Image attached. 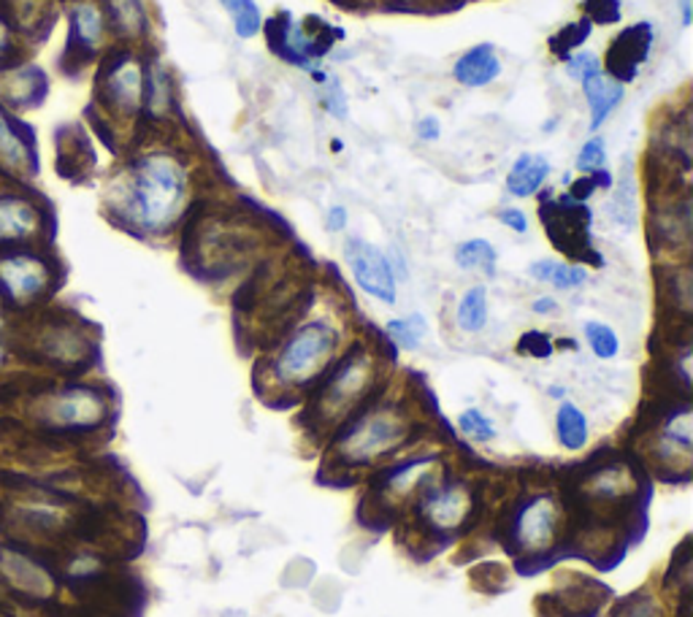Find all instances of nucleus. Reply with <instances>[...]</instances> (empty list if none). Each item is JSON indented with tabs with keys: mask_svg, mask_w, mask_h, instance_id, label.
Returning a JSON list of instances; mask_svg holds the SVG:
<instances>
[{
	"mask_svg": "<svg viewBox=\"0 0 693 617\" xmlns=\"http://www.w3.org/2000/svg\"><path fill=\"white\" fill-rule=\"evenodd\" d=\"M52 287V268L41 255L11 250L0 255V298L9 307L25 309L46 296Z\"/></svg>",
	"mask_w": 693,
	"mask_h": 617,
	"instance_id": "39448f33",
	"label": "nucleus"
},
{
	"mask_svg": "<svg viewBox=\"0 0 693 617\" xmlns=\"http://www.w3.org/2000/svg\"><path fill=\"white\" fill-rule=\"evenodd\" d=\"M528 274L539 282H550V285L558 287V290H574V287L585 285V279H588L585 268L566 266V263H558V261L531 263V266H528Z\"/></svg>",
	"mask_w": 693,
	"mask_h": 617,
	"instance_id": "5701e85b",
	"label": "nucleus"
},
{
	"mask_svg": "<svg viewBox=\"0 0 693 617\" xmlns=\"http://www.w3.org/2000/svg\"><path fill=\"white\" fill-rule=\"evenodd\" d=\"M326 222H328V231H344L346 228V209L344 206H331V211L326 214Z\"/></svg>",
	"mask_w": 693,
	"mask_h": 617,
	"instance_id": "4c0bfd02",
	"label": "nucleus"
},
{
	"mask_svg": "<svg viewBox=\"0 0 693 617\" xmlns=\"http://www.w3.org/2000/svg\"><path fill=\"white\" fill-rule=\"evenodd\" d=\"M407 433L409 426L398 411L374 409L346 428L337 442V455L339 461L350 463V466H363V463L377 461L380 455L402 444Z\"/></svg>",
	"mask_w": 693,
	"mask_h": 617,
	"instance_id": "f03ea898",
	"label": "nucleus"
},
{
	"mask_svg": "<svg viewBox=\"0 0 693 617\" xmlns=\"http://www.w3.org/2000/svg\"><path fill=\"white\" fill-rule=\"evenodd\" d=\"M548 174H550L548 157L531 155V152H526V155H520L518 161L513 163V168H509L507 190L513 192L515 198L534 196V192L542 187V181L548 179Z\"/></svg>",
	"mask_w": 693,
	"mask_h": 617,
	"instance_id": "aec40b11",
	"label": "nucleus"
},
{
	"mask_svg": "<svg viewBox=\"0 0 693 617\" xmlns=\"http://www.w3.org/2000/svg\"><path fill=\"white\" fill-rule=\"evenodd\" d=\"M14 27H11L9 16L0 14V66H9L11 55H14Z\"/></svg>",
	"mask_w": 693,
	"mask_h": 617,
	"instance_id": "f704fd0d",
	"label": "nucleus"
},
{
	"mask_svg": "<svg viewBox=\"0 0 693 617\" xmlns=\"http://www.w3.org/2000/svg\"><path fill=\"white\" fill-rule=\"evenodd\" d=\"M106 411H109V404H106L103 393L90 385L63 387V390L41 398L35 407L38 420L57 431H90L106 420Z\"/></svg>",
	"mask_w": 693,
	"mask_h": 617,
	"instance_id": "20e7f679",
	"label": "nucleus"
},
{
	"mask_svg": "<svg viewBox=\"0 0 693 617\" xmlns=\"http://www.w3.org/2000/svg\"><path fill=\"white\" fill-rule=\"evenodd\" d=\"M44 228V211L22 192H0V246L33 241Z\"/></svg>",
	"mask_w": 693,
	"mask_h": 617,
	"instance_id": "f8f14e48",
	"label": "nucleus"
},
{
	"mask_svg": "<svg viewBox=\"0 0 693 617\" xmlns=\"http://www.w3.org/2000/svg\"><path fill=\"white\" fill-rule=\"evenodd\" d=\"M566 70L572 79L585 81L591 76L602 74V63H598V57L593 52H578V55L566 57Z\"/></svg>",
	"mask_w": 693,
	"mask_h": 617,
	"instance_id": "2f4dec72",
	"label": "nucleus"
},
{
	"mask_svg": "<svg viewBox=\"0 0 693 617\" xmlns=\"http://www.w3.org/2000/svg\"><path fill=\"white\" fill-rule=\"evenodd\" d=\"M333 346H337V331L328 322H309L282 346L274 361V374L282 385H304L331 361Z\"/></svg>",
	"mask_w": 693,
	"mask_h": 617,
	"instance_id": "7ed1b4c3",
	"label": "nucleus"
},
{
	"mask_svg": "<svg viewBox=\"0 0 693 617\" xmlns=\"http://www.w3.org/2000/svg\"><path fill=\"white\" fill-rule=\"evenodd\" d=\"M120 211L141 231H166L179 217L187 192V176L166 152L133 163L120 185Z\"/></svg>",
	"mask_w": 693,
	"mask_h": 617,
	"instance_id": "f257e3e1",
	"label": "nucleus"
},
{
	"mask_svg": "<svg viewBox=\"0 0 693 617\" xmlns=\"http://www.w3.org/2000/svg\"><path fill=\"white\" fill-rule=\"evenodd\" d=\"M38 350L50 357L52 363L70 366L79 363L87 352V342L68 326H50L38 339Z\"/></svg>",
	"mask_w": 693,
	"mask_h": 617,
	"instance_id": "6ab92c4d",
	"label": "nucleus"
},
{
	"mask_svg": "<svg viewBox=\"0 0 693 617\" xmlns=\"http://www.w3.org/2000/svg\"><path fill=\"white\" fill-rule=\"evenodd\" d=\"M417 136H420L422 141L439 139V120H437V117H426V120L417 122Z\"/></svg>",
	"mask_w": 693,
	"mask_h": 617,
	"instance_id": "58836bf2",
	"label": "nucleus"
},
{
	"mask_svg": "<svg viewBox=\"0 0 693 617\" xmlns=\"http://www.w3.org/2000/svg\"><path fill=\"white\" fill-rule=\"evenodd\" d=\"M588 33H591L588 20L578 22V25H569L566 31L558 35V38H553V49H558V55L561 57H569V52H572L574 46L583 44V41L588 38Z\"/></svg>",
	"mask_w": 693,
	"mask_h": 617,
	"instance_id": "473e14b6",
	"label": "nucleus"
},
{
	"mask_svg": "<svg viewBox=\"0 0 693 617\" xmlns=\"http://www.w3.org/2000/svg\"><path fill=\"white\" fill-rule=\"evenodd\" d=\"M369 382H372V368H369L366 357L352 355L350 361H344L342 368L333 374V379L328 382L320 396L322 426H326V420H339L344 409H350L363 396Z\"/></svg>",
	"mask_w": 693,
	"mask_h": 617,
	"instance_id": "9d476101",
	"label": "nucleus"
},
{
	"mask_svg": "<svg viewBox=\"0 0 693 617\" xmlns=\"http://www.w3.org/2000/svg\"><path fill=\"white\" fill-rule=\"evenodd\" d=\"M458 428H461L466 437L477 439V442H491V439L496 437V428H493V422L487 420L480 409L463 411V415L458 417Z\"/></svg>",
	"mask_w": 693,
	"mask_h": 617,
	"instance_id": "c85d7f7f",
	"label": "nucleus"
},
{
	"mask_svg": "<svg viewBox=\"0 0 693 617\" xmlns=\"http://www.w3.org/2000/svg\"><path fill=\"white\" fill-rule=\"evenodd\" d=\"M580 85H583L585 101H588L591 131H598L607 122V117L615 111V106L620 103V98H624V85L604 74V70L591 76V79L580 81Z\"/></svg>",
	"mask_w": 693,
	"mask_h": 617,
	"instance_id": "a211bd4d",
	"label": "nucleus"
},
{
	"mask_svg": "<svg viewBox=\"0 0 693 617\" xmlns=\"http://www.w3.org/2000/svg\"><path fill=\"white\" fill-rule=\"evenodd\" d=\"M455 320L461 331H466V333L483 331L487 322V290L483 285L472 287V290L461 298V304H458V311H455Z\"/></svg>",
	"mask_w": 693,
	"mask_h": 617,
	"instance_id": "b1692460",
	"label": "nucleus"
},
{
	"mask_svg": "<svg viewBox=\"0 0 693 617\" xmlns=\"http://www.w3.org/2000/svg\"><path fill=\"white\" fill-rule=\"evenodd\" d=\"M220 3H222V9L231 14L233 31H237L239 38L250 41L261 33L263 16L255 0H220Z\"/></svg>",
	"mask_w": 693,
	"mask_h": 617,
	"instance_id": "a878e982",
	"label": "nucleus"
},
{
	"mask_svg": "<svg viewBox=\"0 0 693 617\" xmlns=\"http://www.w3.org/2000/svg\"><path fill=\"white\" fill-rule=\"evenodd\" d=\"M574 166H578V172L583 176H588L593 172H602V168L607 166V150H604V141L602 139L585 141Z\"/></svg>",
	"mask_w": 693,
	"mask_h": 617,
	"instance_id": "7c9ffc66",
	"label": "nucleus"
},
{
	"mask_svg": "<svg viewBox=\"0 0 693 617\" xmlns=\"http://www.w3.org/2000/svg\"><path fill=\"white\" fill-rule=\"evenodd\" d=\"M683 25H691V0H683Z\"/></svg>",
	"mask_w": 693,
	"mask_h": 617,
	"instance_id": "a19ab883",
	"label": "nucleus"
},
{
	"mask_svg": "<svg viewBox=\"0 0 693 617\" xmlns=\"http://www.w3.org/2000/svg\"><path fill=\"white\" fill-rule=\"evenodd\" d=\"M650 46H653V25L650 22H637V25L626 27L607 52V76H613L620 85L631 81L639 66L648 60Z\"/></svg>",
	"mask_w": 693,
	"mask_h": 617,
	"instance_id": "ddd939ff",
	"label": "nucleus"
},
{
	"mask_svg": "<svg viewBox=\"0 0 693 617\" xmlns=\"http://www.w3.org/2000/svg\"><path fill=\"white\" fill-rule=\"evenodd\" d=\"M498 74H502V60H498L493 44L472 46V49L458 57L455 68H452V76L463 87H485L493 79H498Z\"/></svg>",
	"mask_w": 693,
	"mask_h": 617,
	"instance_id": "f3484780",
	"label": "nucleus"
},
{
	"mask_svg": "<svg viewBox=\"0 0 693 617\" xmlns=\"http://www.w3.org/2000/svg\"><path fill=\"white\" fill-rule=\"evenodd\" d=\"M50 92V79L38 66H6L0 70V106L9 111L38 109Z\"/></svg>",
	"mask_w": 693,
	"mask_h": 617,
	"instance_id": "9b49d317",
	"label": "nucleus"
},
{
	"mask_svg": "<svg viewBox=\"0 0 693 617\" xmlns=\"http://www.w3.org/2000/svg\"><path fill=\"white\" fill-rule=\"evenodd\" d=\"M320 79V90H322V103H326V109L331 111L337 120H344L346 117V98H344V90L342 85H339L337 76L331 74H320L317 76Z\"/></svg>",
	"mask_w": 693,
	"mask_h": 617,
	"instance_id": "c756f323",
	"label": "nucleus"
},
{
	"mask_svg": "<svg viewBox=\"0 0 693 617\" xmlns=\"http://www.w3.org/2000/svg\"><path fill=\"white\" fill-rule=\"evenodd\" d=\"M539 217L548 225L550 239H558L556 246L566 255L585 261L588 255V225L591 211L580 201L572 198H561V201H550L542 206Z\"/></svg>",
	"mask_w": 693,
	"mask_h": 617,
	"instance_id": "6e6552de",
	"label": "nucleus"
},
{
	"mask_svg": "<svg viewBox=\"0 0 693 617\" xmlns=\"http://www.w3.org/2000/svg\"><path fill=\"white\" fill-rule=\"evenodd\" d=\"M531 309L537 311V315H548V311L556 309V301H553V298H537Z\"/></svg>",
	"mask_w": 693,
	"mask_h": 617,
	"instance_id": "ea45409f",
	"label": "nucleus"
},
{
	"mask_svg": "<svg viewBox=\"0 0 693 617\" xmlns=\"http://www.w3.org/2000/svg\"><path fill=\"white\" fill-rule=\"evenodd\" d=\"M144 70H141L136 57H131L128 52L111 57L109 66H103L101 70V79H98L103 106L122 117L136 114L141 101H144Z\"/></svg>",
	"mask_w": 693,
	"mask_h": 617,
	"instance_id": "423d86ee",
	"label": "nucleus"
},
{
	"mask_svg": "<svg viewBox=\"0 0 693 617\" xmlns=\"http://www.w3.org/2000/svg\"><path fill=\"white\" fill-rule=\"evenodd\" d=\"M0 172L11 179H31L38 174L35 133L14 111L0 106Z\"/></svg>",
	"mask_w": 693,
	"mask_h": 617,
	"instance_id": "1a4fd4ad",
	"label": "nucleus"
},
{
	"mask_svg": "<svg viewBox=\"0 0 693 617\" xmlns=\"http://www.w3.org/2000/svg\"><path fill=\"white\" fill-rule=\"evenodd\" d=\"M618 617H659V613H656V607L650 602H645V598H637L634 604H626V613L618 615Z\"/></svg>",
	"mask_w": 693,
	"mask_h": 617,
	"instance_id": "e433bc0d",
	"label": "nucleus"
},
{
	"mask_svg": "<svg viewBox=\"0 0 693 617\" xmlns=\"http://www.w3.org/2000/svg\"><path fill=\"white\" fill-rule=\"evenodd\" d=\"M585 339H588L593 355L602 357V361H609V357L618 355V333L609 326H604V322H585Z\"/></svg>",
	"mask_w": 693,
	"mask_h": 617,
	"instance_id": "cd10ccee",
	"label": "nucleus"
},
{
	"mask_svg": "<svg viewBox=\"0 0 693 617\" xmlns=\"http://www.w3.org/2000/svg\"><path fill=\"white\" fill-rule=\"evenodd\" d=\"M387 331H391V337L396 339L398 344L407 346V350H415V346L422 342V337L428 333V326H426V317L413 315V317H398V320H391L387 322Z\"/></svg>",
	"mask_w": 693,
	"mask_h": 617,
	"instance_id": "bb28decb",
	"label": "nucleus"
},
{
	"mask_svg": "<svg viewBox=\"0 0 693 617\" xmlns=\"http://www.w3.org/2000/svg\"><path fill=\"white\" fill-rule=\"evenodd\" d=\"M109 25L125 38H136L146 31V11L141 0H106Z\"/></svg>",
	"mask_w": 693,
	"mask_h": 617,
	"instance_id": "412c9836",
	"label": "nucleus"
},
{
	"mask_svg": "<svg viewBox=\"0 0 693 617\" xmlns=\"http://www.w3.org/2000/svg\"><path fill=\"white\" fill-rule=\"evenodd\" d=\"M106 33L103 9L92 0H81L70 9V33L68 52H76L79 57H90L101 46Z\"/></svg>",
	"mask_w": 693,
	"mask_h": 617,
	"instance_id": "2eb2a0df",
	"label": "nucleus"
},
{
	"mask_svg": "<svg viewBox=\"0 0 693 617\" xmlns=\"http://www.w3.org/2000/svg\"><path fill=\"white\" fill-rule=\"evenodd\" d=\"M556 504L544 498H534L518 517V539L526 550H539L548 548L550 539L556 533Z\"/></svg>",
	"mask_w": 693,
	"mask_h": 617,
	"instance_id": "dca6fc26",
	"label": "nucleus"
},
{
	"mask_svg": "<svg viewBox=\"0 0 693 617\" xmlns=\"http://www.w3.org/2000/svg\"><path fill=\"white\" fill-rule=\"evenodd\" d=\"M455 263L461 268H466V272L477 268V272L493 274L496 272V250H493L491 241L469 239L455 250Z\"/></svg>",
	"mask_w": 693,
	"mask_h": 617,
	"instance_id": "393cba45",
	"label": "nucleus"
},
{
	"mask_svg": "<svg viewBox=\"0 0 693 617\" xmlns=\"http://www.w3.org/2000/svg\"><path fill=\"white\" fill-rule=\"evenodd\" d=\"M472 513V493L461 485L442 487V491H431L426 502L420 504V515L426 517L428 526L439 528V531H452L461 526Z\"/></svg>",
	"mask_w": 693,
	"mask_h": 617,
	"instance_id": "4468645a",
	"label": "nucleus"
},
{
	"mask_svg": "<svg viewBox=\"0 0 693 617\" xmlns=\"http://www.w3.org/2000/svg\"><path fill=\"white\" fill-rule=\"evenodd\" d=\"M344 255L363 293H369L382 304H396V274H393L391 261L380 246L363 239H350Z\"/></svg>",
	"mask_w": 693,
	"mask_h": 617,
	"instance_id": "0eeeda50",
	"label": "nucleus"
},
{
	"mask_svg": "<svg viewBox=\"0 0 693 617\" xmlns=\"http://www.w3.org/2000/svg\"><path fill=\"white\" fill-rule=\"evenodd\" d=\"M498 220L504 222L507 228H513L515 233H526L528 231V220L520 209H504L498 211Z\"/></svg>",
	"mask_w": 693,
	"mask_h": 617,
	"instance_id": "c9c22d12",
	"label": "nucleus"
},
{
	"mask_svg": "<svg viewBox=\"0 0 693 617\" xmlns=\"http://www.w3.org/2000/svg\"><path fill=\"white\" fill-rule=\"evenodd\" d=\"M518 352H526L531 357H550L553 355V342H550L548 333L531 331L518 342Z\"/></svg>",
	"mask_w": 693,
	"mask_h": 617,
	"instance_id": "72a5a7b5",
	"label": "nucleus"
},
{
	"mask_svg": "<svg viewBox=\"0 0 693 617\" xmlns=\"http://www.w3.org/2000/svg\"><path fill=\"white\" fill-rule=\"evenodd\" d=\"M556 431H558V442H561L566 450H580L588 442V420L585 415L574 407L572 401H563L558 407L556 415Z\"/></svg>",
	"mask_w": 693,
	"mask_h": 617,
	"instance_id": "4be33fe9",
	"label": "nucleus"
}]
</instances>
